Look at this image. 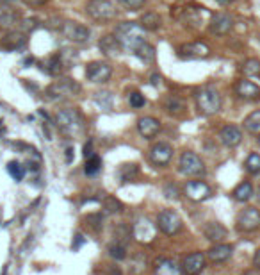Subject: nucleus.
<instances>
[{
  "mask_svg": "<svg viewBox=\"0 0 260 275\" xmlns=\"http://www.w3.org/2000/svg\"><path fill=\"white\" fill-rule=\"evenodd\" d=\"M56 127L68 138H77L84 132V118L79 109L65 108L56 113Z\"/></svg>",
  "mask_w": 260,
  "mask_h": 275,
  "instance_id": "nucleus-1",
  "label": "nucleus"
},
{
  "mask_svg": "<svg viewBox=\"0 0 260 275\" xmlns=\"http://www.w3.org/2000/svg\"><path fill=\"white\" fill-rule=\"evenodd\" d=\"M114 36L121 43V47L132 52L143 41H146L144 39V29L139 25V22H121V24L116 25Z\"/></svg>",
  "mask_w": 260,
  "mask_h": 275,
  "instance_id": "nucleus-2",
  "label": "nucleus"
},
{
  "mask_svg": "<svg viewBox=\"0 0 260 275\" xmlns=\"http://www.w3.org/2000/svg\"><path fill=\"white\" fill-rule=\"evenodd\" d=\"M195 102L200 115H203V117H212V115L221 111V106H223V100H221L219 91L214 88H209V86L196 89Z\"/></svg>",
  "mask_w": 260,
  "mask_h": 275,
  "instance_id": "nucleus-3",
  "label": "nucleus"
},
{
  "mask_svg": "<svg viewBox=\"0 0 260 275\" xmlns=\"http://www.w3.org/2000/svg\"><path fill=\"white\" fill-rule=\"evenodd\" d=\"M86 14L95 22H111L118 16V9L112 0H89L86 4Z\"/></svg>",
  "mask_w": 260,
  "mask_h": 275,
  "instance_id": "nucleus-4",
  "label": "nucleus"
},
{
  "mask_svg": "<svg viewBox=\"0 0 260 275\" xmlns=\"http://www.w3.org/2000/svg\"><path fill=\"white\" fill-rule=\"evenodd\" d=\"M80 84L75 82L73 79H59L54 84H50L45 91V97L52 102H59V100H66V98L75 97L77 93H80Z\"/></svg>",
  "mask_w": 260,
  "mask_h": 275,
  "instance_id": "nucleus-5",
  "label": "nucleus"
},
{
  "mask_svg": "<svg viewBox=\"0 0 260 275\" xmlns=\"http://www.w3.org/2000/svg\"><path fill=\"white\" fill-rule=\"evenodd\" d=\"M178 170H180L182 175H187V177H201V175H205L203 161L196 152H191V150L182 152L180 159H178Z\"/></svg>",
  "mask_w": 260,
  "mask_h": 275,
  "instance_id": "nucleus-6",
  "label": "nucleus"
},
{
  "mask_svg": "<svg viewBox=\"0 0 260 275\" xmlns=\"http://www.w3.org/2000/svg\"><path fill=\"white\" fill-rule=\"evenodd\" d=\"M59 31L66 39H70V41L77 43V45L88 43L89 38H91V31H89L86 25L79 24V22H73V20H66V22H63Z\"/></svg>",
  "mask_w": 260,
  "mask_h": 275,
  "instance_id": "nucleus-7",
  "label": "nucleus"
},
{
  "mask_svg": "<svg viewBox=\"0 0 260 275\" xmlns=\"http://www.w3.org/2000/svg\"><path fill=\"white\" fill-rule=\"evenodd\" d=\"M182 218L180 215H178L177 211L173 209H164L161 211L157 215V229L159 231H162L164 234H167V236H173V234L180 233L182 229Z\"/></svg>",
  "mask_w": 260,
  "mask_h": 275,
  "instance_id": "nucleus-8",
  "label": "nucleus"
},
{
  "mask_svg": "<svg viewBox=\"0 0 260 275\" xmlns=\"http://www.w3.org/2000/svg\"><path fill=\"white\" fill-rule=\"evenodd\" d=\"M205 13L207 11L203 7H198V5H186V7H175V9H171V16L182 20L189 27H200L203 24Z\"/></svg>",
  "mask_w": 260,
  "mask_h": 275,
  "instance_id": "nucleus-9",
  "label": "nucleus"
},
{
  "mask_svg": "<svg viewBox=\"0 0 260 275\" xmlns=\"http://www.w3.org/2000/svg\"><path fill=\"white\" fill-rule=\"evenodd\" d=\"M84 74H86V79L91 80V82L102 84L111 79L112 66L109 63H105V61H91V63L86 65Z\"/></svg>",
  "mask_w": 260,
  "mask_h": 275,
  "instance_id": "nucleus-10",
  "label": "nucleus"
},
{
  "mask_svg": "<svg viewBox=\"0 0 260 275\" xmlns=\"http://www.w3.org/2000/svg\"><path fill=\"white\" fill-rule=\"evenodd\" d=\"M237 231L239 233H255L260 227V209L246 207L237 215Z\"/></svg>",
  "mask_w": 260,
  "mask_h": 275,
  "instance_id": "nucleus-11",
  "label": "nucleus"
},
{
  "mask_svg": "<svg viewBox=\"0 0 260 275\" xmlns=\"http://www.w3.org/2000/svg\"><path fill=\"white\" fill-rule=\"evenodd\" d=\"M178 56L182 59H205L210 56V48L203 41H191L184 43L178 47Z\"/></svg>",
  "mask_w": 260,
  "mask_h": 275,
  "instance_id": "nucleus-12",
  "label": "nucleus"
},
{
  "mask_svg": "<svg viewBox=\"0 0 260 275\" xmlns=\"http://www.w3.org/2000/svg\"><path fill=\"white\" fill-rule=\"evenodd\" d=\"M150 161L155 164V166H166L169 164L173 157V147L166 141H159L155 143L152 149H150Z\"/></svg>",
  "mask_w": 260,
  "mask_h": 275,
  "instance_id": "nucleus-13",
  "label": "nucleus"
},
{
  "mask_svg": "<svg viewBox=\"0 0 260 275\" xmlns=\"http://www.w3.org/2000/svg\"><path fill=\"white\" fill-rule=\"evenodd\" d=\"M233 29V16L228 13H216L210 18L209 33L216 36H225Z\"/></svg>",
  "mask_w": 260,
  "mask_h": 275,
  "instance_id": "nucleus-14",
  "label": "nucleus"
},
{
  "mask_svg": "<svg viewBox=\"0 0 260 275\" xmlns=\"http://www.w3.org/2000/svg\"><path fill=\"white\" fill-rule=\"evenodd\" d=\"M205 261H207V257H205L203 252H193V254H189L180 266L182 275H200L205 268Z\"/></svg>",
  "mask_w": 260,
  "mask_h": 275,
  "instance_id": "nucleus-15",
  "label": "nucleus"
},
{
  "mask_svg": "<svg viewBox=\"0 0 260 275\" xmlns=\"http://www.w3.org/2000/svg\"><path fill=\"white\" fill-rule=\"evenodd\" d=\"M184 192H186V195L189 196L191 200L195 202H203L212 195V190L205 181H189L186 184V188H184Z\"/></svg>",
  "mask_w": 260,
  "mask_h": 275,
  "instance_id": "nucleus-16",
  "label": "nucleus"
},
{
  "mask_svg": "<svg viewBox=\"0 0 260 275\" xmlns=\"http://www.w3.org/2000/svg\"><path fill=\"white\" fill-rule=\"evenodd\" d=\"M132 233H134V238H137L139 241H152L155 236V225L148 218H137L132 227Z\"/></svg>",
  "mask_w": 260,
  "mask_h": 275,
  "instance_id": "nucleus-17",
  "label": "nucleus"
},
{
  "mask_svg": "<svg viewBox=\"0 0 260 275\" xmlns=\"http://www.w3.org/2000/svg\"><path fill=\"white\" fill-rule=\"evenodd\" d=\"M219 141H221L225 147H228V149H233V147H237V145L242 141L241 129L237 125L228 123V125H225L223 129L219 131Z\"/></svg>",
  "mask_w": 260,
  "mask_h": 275,
  "instance_id": "nucleus-18",
  "label": "nucleus"
},
{
  "mask_svg": "<svg viewBox=\"0 0 260 275\" xmlns=\"http://www.w3.org/2000/svg\"><path fill=\"white\" fill-rule=\"evenodd\" d=\"M137 131L144 140H152L161 131V121L154 117H143L137 120Z\"/></svg>",
  "mask_w": 260,
  "mask_h": 275,
  "instance_id": "nucleus-19",
  "label": "nucleus"
},
{
  "mask_svg": "<svg viewBox=\"0 0 260 275\" xmlns=\"http://www.w3.org/2000/svg\"><path fill=\"white\" fill-rule=\"evenodd\" d=\"M27 45V34L22 31H9L2 38V47L5 50H22Z\"/></svg>",
  "mask_w": 260,
  "mask_h": 275,
  "instance_id": "nucleus-20",
  "label": "nucleus"
},
{
  "mask_svg": "<svg viewBox=\"0 0 260 275\" xmlns=\"http://www.w3.org/2000/svg\"><path fill=\"white\" fill-rule=\"evenodd\" d=\"M233 254V247L228 243H216L207 250V257L212 263H225L228 261Z\"/></svg>",
  "mask_w": 260,
  "mask_h": 275,
  "instance_id": "nucleus-21",
  "label": "nucleus"
},
{
  "mask_svg": "<svg viewBox=\"0 0 260 275\" xmlns=\"http://www.w3.org/2000/svg\"><path fill=\"white\" fill-rule=\"evenodd\" d=\"M203 234H205V238L216 245V243H223L225 239H227L228 231H227V227H225L223 224H219V222H209V224L203 227Z\"/></svg>",
  "mask_w": 260,
  "mask_h": 275,
  "instance_id": "nucleus-22",
  "label": "nucleus"
},
{
  "mask_svg": "<svg viewBox=\"0 0 260 275\" xmlns=\"http://www.w3.org/2000/svg\"><path fill=\"white\" fill-rule=\"evenodd\" d=\"M235 93L244 100H257L260 98V86L248 79H242L235 84Z\"/></svg>",
  "mask_w": 260,
  "mask_h": 275,
  "instance_id": "nucleus-23",
  "label": "nucleus"
},
{
  "mask_svg": "<svg viewBox=\"0 0 260 275\" xmlns=\"http://www.w3.org/2000/svg\"><path fill=\"white\" fill-rule=\"evenodd\" d=\"M98 47L100 50L105 54V56L112 57V56H120L123 47H121V43L116 39L114 34H105V36L100 38V41H98Z\"/></svg>",
  "mask_w": 260,
  "mask_h": 275,
  "instance_id": "nucleus-24",
  "label": "nucleus"
},
{
  "mask_svg": "<svg viewBox=\"0 0 260 275\" xmlns=\"http://www.w3.org/2000/svg\"><path fill=\"white\" fill-rule=\"evenodd\" d=\"M20 20H22V16L16 9H13L9 5H0V27H14L16 24H20Z\"/></svg>",
  "mask_w": 260,
  "mask_h": 275,
  "instance_id": "nucleus-25",
  "label": "nucleus"
},
{
  "mask_svg": "<svg viewBox=\"0 0 260 275\" xmlns=\"http://www.w3.org/2000/svg\"><path fill=\"white\" fill-rule=\"evenodd\" d=\"M139 25L144 29V31H150V33H154V31H159V29L162 27V18H161V14H159V13L148 11V13L141 14Z\"/></svg>",
  "mask_w": 260,
  "mask_h": 275,
  "instance_id": "nucleus-26",
  "label": "nucleus"
},
{
  "mask_svg": "<svg viewBox=\"0 0 260 275\" xmlns=\"http://www.w3.org/2000/svg\"><path fill=\"white\" fill-rule=\"evenodd\" d=\"M134 54L137 56V59L143 61V63H146V65H150V63H154L155 57H157V50H155V47L152 45V43L148 41H143L139 45V47L135 48Z\"/></svg>",
  "mask_w": 260,
  "mask_h": 275,
  "instance_id": "nucleus-27",
  "label": "nucleus"
},
{
  "mask_svg": "<svg viewBox=\"0 0 260 275\" xmlns=\"http://www.w3.org/2000/svg\"><path fill=\"white\" fill-rule=\"evenodd\" d=\"M155 275H182V268L173 259H161L155 266Z\"/></svg>",
  "mask_w": 260,
  "mask_h": 275,
  "instance_id": "nucleus-28",
  "label": "nucleus"
},
{
  "mask_svg": "<svg viewBox=\"0 0 260 275\" xmlns=\"http://www.w3.org/2000/svg\"><path fill=\"white\" fill-rule=\"evenodd\" d=\"M251 195H253V186H251V182H248V181L237 184L232 192L233 200H237V202H248L251 198Z\"/></svg>",
  "mask_w": 260,
  "mask_h": 275,
  "instance_id": "nucleus-29",
  "label": "nucleus"
},
{
  "mask_svg": "<svg viewBox=\"0 0 260 275\" xmlns=\"http://www.w3.org/2000/svg\"><path fill=\"white\" fill-rule=\"evenodd\" d=\"M164 109H166L169 115H173V117H180V115H184L186 113V102L182 100V98L178 97H169L164 102Z\"/></svg>",
  "mask_w": 260,
  "mask_h": 275,
  "instance_id": "nucleus-30",
  "label": "nucleus"
},
{
  "mask_svg": "<svg viewBox=\"0 0 260 275\" xmlns=\"http://www.w3.org/2000/svg\"><path fill=\"white\" fill-rule=\"evenodd\" d=\"M137 173H139V168H137V164H134V163L121 164L120 170H118V175H120L121 182L134 181V179L137 177Z\"/></svg>",
  "mask_w": 260,
  "mask_h": 275,
  "instance_id": "nucleus-31",
  "label": "nucleus"
},
{
  "mask_svg": "<svg viewBox=\"0 0 260 275\" xmlns=\"http://www.w3.org/2000/svg\"><path fill=\"white\" fill-rule=\"evenodd\" d=\"M244 129L251 134H260V109L250 113L244 118Z\"/></svg>",
  "mask_w": 260,
  "mask_h": 275,
  "instance_id": "nucleus-32",
  "label": "nucleus"
},
{
  "mask_svg": "<svg viewBox=\"0 0 260 275\" xmlns=\"http://www.w3.org/2000/svg\"><path fill=\"white\" fill-rule=\"evenodd\" d=\"M102 207L105 215H118L123 211V204L118 200L116 196H105L102 202Z\"/></svg>",
  "mask_w": 260,
  "mask_h": 275,
  "instance_id": "nucleus-33",
  "label": "nucleus"
},
{
  "mask_svg": "<svg viewBox=\"0 0 260 275\" xmlns=\"http://www.w3.org/2000/svg\"><path fill=\"white\" fill-rule=\"evenodd\" d=\"M47 72L50 75H59L61 72L65 70L66 66H65V63H63V59H61V56H59V52H56L54 56H50L48 57V61H47Z\"/></svg>",
  "mask_w": 260,
  "mask_h": 275,
  "instance_id": "nucleus-34",
  "label": "nucleus"
},
{
  "mask_svg": "<svg viewBox=\"0 0 260 275\" xmlns=\"http://www.w3.org/2000/svg\"><path fill=\"white\" fill-rule=\"evenodd\" d=\"M107 252H109V256L112 259H116V261H121V259H125L127 257V248L123 243L116 241V243H111L109 247H107Z\"/></svg>",
  "mask_w": 260,
  "mask_h": 275,
  "instance_id": "nucleus-35",
  "label": "nucleus"
},
{
  "mask_svg": "<svg viewBox=\"0 0 260 275\" xmlns=\"http://www.w3.org/2000/svg\"><path fill=\"white\" fill-rule=\"evenodd\" d=\"M100 170H102V159L98 156H91L89 159H86V166H84L86 175H97Z\"/></svg>",
  "mask_w": 260,
  "mask_h": 275,
  "instance_id": "nucleus-36",
  "label": "nucleus"
},
{
  "mask_svg": "<svg viewBox=\"0 0 260 275\" xmlns=\"http://www.w3.org/2000/svg\"><path fill=\"white\" fill-rule=\"evenodd\" d=\"M7 172H9V175L16 182L24 181V177H25V166H22L18 161H9V163H7Z\"/></svg>",
  "mask_w": 260,
  "mask_h": 275,
  "instance_id": "nucleus-37",
  "label": "nucleus"
},
{
  "mask_svg": "<svg viewBox=\"0 0 260 275\" xmlns=\"http://www.w3.org/2000/svg\"><path fill=\"white\" fill-rule=\"evenodd\" d=\"M242 72L250 77H257L260 75V61L259 59H246L242 63Z\"/></svg>",
  "mask_w": 260,
  "mask_h": 275,
  "instance_id": "nucleus-38",
  "label": "nucleus"
},
{
  "mask_svg": "<svg viewBox=\"0 0 260 275\" xmlns=\"http://www.w3.org/2000/svg\"><path fill=\"white\" fill-rule=\"evenodd\" d=\"M246 172L248 173H259L260 172V156L257 154V152H253V154H250L248 156V159H246Z\"/></svg>",
  "mask_w": 260,
  "mask_h": 275,
  "instance_id": "nucleus-39",
  "label": "nucleus"
},
{
  "mask_svg": "<svg viewBox=\"0 0 260 275\" xmlns=\"http://www.w3.org/2000/svg\"><path fill=\"white\" fill-rule=\"evenodd\" d=\"M95 100L105 109H111V106H112V95L109 93V91H97V93H95Z\"/></svg>",
  "mask_w": 260,
  "mask_h": 275,
  "instance_id": "nucleus-40",
  "label": "nucleus"
},
{
  "mask_svg": "<svg viewBox=\"0 0 260 275\" xmlns=\"http://www.w3.org/2000/svg\"><path fill=\"white\" fill-rule=\"evenodd\" d=\"M129 104L134 109H141V108H144V104H146V98H144V95H141L139 91H134V93L129 95Z\"/></svg>",
  "mask_w": 260,
  "mask_h": 275,
  "instance_id": "nucleus-41",
  "label": "nucleus"
},
{
  "mask_svg": "<svg viewBox=\"0 0 260 275\" xmlns=\"http://www.w3.org/2000/svg\"><path fill=\"white\" fill-rule=\"evenodd\" d=\"M37 27V20L36 18H22L20 20V29L18 31H22V33H32L34 29Z\"/></svg>",
  "mask_w": 260,
  "mask_h": 275,
  "instance_id": "nucleus-42",
  "label": "nucleus"
},
{
  "mask_svg": "<svg viewBox=\"0 0 260 275\" xmlns=\"http://www.w3.org/2000/svg\"><path fill=\"white\" fill-rule=\"evenodd\" d=\"M164 195H166L167 198L178 200V198H180V190H178L177 184H173V182H167L166 186H164Z\"/></svg>",
  "mask_w": 260,
  "mask_h": 275,
  "instance_id": "nucleus-43",
  "label": "nucleus"
},
{
  "mask_svg": "<svg viewBox=\"0 0 260 275\" xmlns=\"http://www.w3.org/2000/svg\"><path fill=\"white\" fill-rule=\"evenodd\" d=\"M86 222H88L91 227L95 229V231H100L103 225V216L102 213H97V215H89L88 218H86Z\"/></svg>",
  "mask_w": 260,
  "mask_h": 275,
  "instance_id": "nucleus-44",
  "label": "nucleus"
},
{
  "mask_svg": "<svg viewBox=\"0 0 260 275\" xmlns=\"http://www.w3.org/2000/svg\"><path fill=\"white\" fill-rule=\"evenodd\" d=\"M123 7H127V9H130V11H137V9H141L144 5V2L146 0H118Z\"/></svg>",
  "mask_w": 260,
  "mask_h": 275,
  "instance_id": "nucleus-45",
  "label": "nucleus"
},
{
  "mask_svg": "<svg viewBox=\"0 0 260 275\" xmlns=\"http://www.w3.org/2000/svg\"><path fill=\"white\" fill-rule=\"evenodd\" d=\"M91 156H95V154H93V141L89 140L88 143L84 145V157L89 159Z\"/></svg>",
  "mask_w": 260,
  "mask_h": 275,
  "instance_id": "nucleus-46",
  "label": "nucleus"
},
{
  "mask_svg": "<svg viewBox=\"0 0 260 275\" xmlns=\"http://www.w3.org/2000/svg\"><path fill=\"white\" fill-rule=\"evenodd\" d=\"M84 241H86V239H84L82 234H77V236H75V241L71 243V248H73V250H79V248L84 245Z\"/></svg>",
  "mask_w": 260,
  "mask_h": 275,
  "instance_id": "nucleus-47",
  "label": "nucleus"
},
{
  "mask_svg": "<svg viewBox=\"0 0 260 275\" xmlns=\"http://www.w3.org/2000/svg\"><path fill=\"white\" fill-rule=\"evenodd\" d=\"M24 2L27 5H31V7H39V5L47 4L48 0H24Z\"/></svg>",
  "mask_w": 260,
  "mask_h": 275,
  "instance_id": "nucleus-48",
  "label": "nucleus"
},
{
  "mask_svg": "<svg viewBox=\"0 0 260 275\" xmlns=\"http://www.w3.org/2000/svg\"><path fill=\"white\" fill-rule=\"evenodd\" d=\"M71 161H73V147H68L66 149V163L70 164Z\"/></svg>",
  "mask_w": 260,
  "mask_h": 275,
  "instance_id": "nucleus-49",
  "label": "nucleus"
},
{
  "mask_svg": "<svg viewBox=\"0 0 260 275\" xmlns=\"http://www.w3.org/2000/svg\"><path fill=\"white\" fill-rule=\"evenodd\" d=\"M253 265H255L257 270H260V248L255 252V256H253Z\"/></svg>",
  "mask_w": 260,
  "mask_h": 275,
  "instance_id": "nucleus-50",
  "label": "nucleus"
},
{
  "mask_svg": "<svg viewBox=\"0 0 260 275\" xmlns=\"http://www.w3.org/2000/svg\"><path fill=\"white\" fill-rule=\"evenodd\" d=\"M107 274L109 275H121V270L118 268V266H109V268H107Z\"/></svg>",
  "mask_w": 260,
  "mask_h": 275,
  "instance_id": "nucleus-51",
  "label": "nucleus"
},
{
  "mask_svg": "<svg viewBox=\"0 0 260 275\" xmlns=\"http://www.w3.org/2000/svg\"><path fill=\"white\" fill-rule=\"evenodd\" d=\"M152 84H154V86H159V84H161V75H157V74L152 75Z\"/></svg>",
  "mask_w": 260,
  "mask_h": 275,
  "instance_id": "nucleus-52",
  "label": "nucleus"
},
{
  "mask_svg": "<svg viewBox=\"0 0 260 275\" xmlns=\"http://www.w3.org/2000/svg\"><path fill=\"white\" fill-rule=\"evenodd\" d=\"M218 4H221V5H228V4H232L233 0H216Z\"/></svg>",
  "mask_w": 260,
  "mask_h": 275,
  "instance_id": "nucleus-53",
  "label": "nucleus"
},
{
  "mask_svg": "<svg viewBox=\"0 0 260 275\" xmlns=\"http://www.w3.org/2000/svg\"><path fill=\"white\" fill-rule=\"evenodd\" d=\"M2 2H11V0H2Z\"/></svg>",
  "mask_w": 260,
  "mask_h": 275,
  "instance_id": "nucleus-54",
  "label": "nucleus"
},
{
  "mask_svg": "<svg viewBox=\"0 0 260 275\" xmlns=\"http://www.w3.org/2000/svg\"><path fill=\"white\" fill-rule=\"evenodd\" d=\"M244 275H255V274H244Z\"/></svg>",
  "mask_w": 260,
  "mask_h": 275,
  "instance_id": "nucleus-55",
  "label": "nucleus"
},
{
  "mask_svg": "<svg viewBox=\"0 0 260 275\" xmlns=\"http://www.w3.org/2000/svg\"><path fill=\"white\" fill-rule=\"evenodd\" d=\"M259 143H260V134H259Z\"/></svg>",
  "mask_w": 260,
  "mask_h": 275,
  "instance_id": "nucleus-56",
  "label": "nucleus"
},
{
  "mask_svg": "<svg viewBox=\"0 0 260 275\" xmlns=\"http://www.w3.org/2000/svg\"><path fill=\"white\" fill-rule=\"evenodd\" d=\"M259 39H260V36H259Z\"/></svg>",
  "mask_w": 260,
  "mask_h": 275,
  "instance_id": "nucleus-57",
  "label": "nucleus"
}]
</instances>
